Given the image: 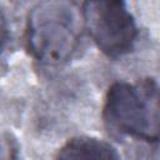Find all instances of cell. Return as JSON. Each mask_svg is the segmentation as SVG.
<instances>
[{
    "instance_id": "cell-1",
    "label": "cell",
    "mask_w": 160,
    "mask_h": 160,
    "mask_svg": "<svg viewBox=\"0 0 160 160\" xmlns=\"http://www.w3.org/2000/svg\"><path fill=\"white\" fill-rule=\"evenodd\" d=\"M75 8L64 1H44L29 12L28 44L41 61L58 64L68 60L79 42Z\"/></svg>"
},
{
    "instance_id": "cell-2",
    "label": "cell",
    "mask_w": 160,
    "mask_h": 160,
    "mask_svg": "<svg viewBox=\"0 0 160 160\" xmlns=\"http://www.w3.org/2000/svg\"><path fill=\"white\" fill-rule=\"evenodd\" d=\"M104 118L111 129L121 134L156 140L159 134L156 84L115 82L106 96Z\"/></svg>"
},
{
    "instance_id": "cell-3",
    "label": "cell",
    "mask_w": 160,
    "mask_h": 160,
    "mask_svg": "<svg viewBox=\"0 0 160 160\" xmlns=\"http://www.w3.org/2000/svg\"><path fill=\"white\" fill-rule=\"evenodd\" d=\"M84 21L99 46L111 58L129 52L138 36L135 21L121 1H89L84 6Z\"/></svg>"
},
{
    "instance_id": "cell-4",
    "label": "cell",
    "mask_w": 160,
    "mask_h": 160,
    "mask_svg": "<svg viewBox=\"0 0 160 160\" xmlns=\"http://www.w3.org/2000/svg\"><path fill=\"white\" fill-rule=\"evenodd\" d=\"M58 160H121L109 142L94 138H76L68 141L58 154Z\"/></svg>"
},
{
    "instance_id": "cell-5",
    "label": "cell",
    "mask_w": 160,
    "mask_h": 160,
    "mask_svg": "<svg viewBox=\"0 0 160 160\" xmlns=\"http://www.w3.org/2000/svg\"><path fill=\"white\" fill-rule=\"evenodd\" d=\"M0 160H15V146L2 131H0Z\"/></svg>"
},
{
    "instance_id": "cell-6",
    "label": "cell",
    "mask_w": 160,
    "mask_h": 160,
    "mask_svg": "<svg viewBox=\"0 0 160 160\" xmlns=\"http://www.w3.org/2000/svg\"><path fill=\"white\" fill-rule=\"evenodd\" d=\"M5 32H6L5 21H4V18H2V15L0 14V44H1V41L4 40V38H5Z\"/></svg>"
}]
</instances>
